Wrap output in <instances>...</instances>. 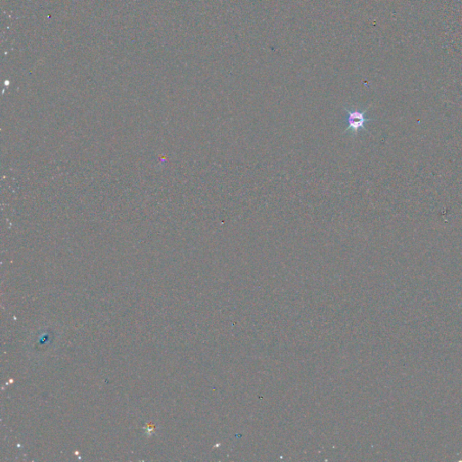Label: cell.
<instances>
[{"label": "cell", "mask_w": 462, "mask_h": 462, "mask_svg": "<svg viewBox=\"0 0 462 462\" xmlns=\"http://www.w3.org/2000/svg\"><path fill=\"white\" fill-rule=\"evenodd\" d=\"M345 110L346 112V128L344 133L351 132L353 135H357L360 130H366L365 127L366 124L371 121V120L366 117L367 109L359 110L345 108Z\"/></svg>", "instance_id": "cell-1"}]
</instances>
